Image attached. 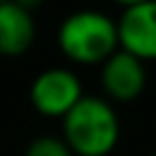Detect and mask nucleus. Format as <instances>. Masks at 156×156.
<instances>
[{"mask_svg":"<svg viewBox=\"0 0 156 156\" xmlns=\"http://www.w3.org/2000/svg\"><path fill=\"white\" fill-rule=\"evenodd\" d=\"M0 2H7V0H0Z\"/></svg>","mask_w":156,"mask_h":156,"instance_id":"obj_11","label":"nucleus"},{"mask_svg":"<svg viewBox=\"0 0 156 156\" xmlns=\"http://www.w3.org/2000/svg\"><path fill=\"white\" fill-rule=\"evenodd\" d=\"M12 2H17L20 7H24L27 12H32V15H34V10H37V7H41V2H44V0H12Z\"/></svg>","mask_w":156,"mask_h":156,"instance_id":"obj_8","label":"nucleus"},{"mask_svg":"<svg viewBox=\"0 0 156 156\" xmlns=\"http://www.w3.org/2000/svg\"><path fill=\"white\" fill-rule=\"evenodd\" d=\"M119 132L117 110L102 95H83L61 117V139L73 156H110Z\"/></svg>","mask_w":156,"mask_h":156,"instance_id":"obj_1","label":"nucleus"},{"mask_svg":"<svg viewBox=\"0 0 156 156\" xmlns=\"http://www.w3.org/2000/svg\"><path fill=\"white\" fill-rule=\"evenodd\" d=\"M22 156H73V154H71V149L66 146V141L61 136L39 134V136H34L24 146V154Z\"/></svg>","mask_w":156,"mask_h":156,"instance_id":"obj_7","label":"nucleus"},{"mask_svg":"<svg viewBox=\"0 0 156 156\" xmlns=\"http://www.w3.org/2000/svg\"><path fill=\"white\" fill-rule=\"evenodd\" d=\"M34 39H37L34 15L12 0L0 2V56L7 58L22 56L32 49Z\"/></svg>","mask_w":156,"mask_h":156,"instance_id":"obj_6","label":"nucleus"},{"mask_svg":"<svg viewBox=\"0 0 156 156\" xmlns=\"http://www.w3.org/2000/svg\"><path fill=\"white\" fill-rule=\"evenodd\" d=\"M83 83L76 76V71L66 66H51L34 76L29 83V102L34 112L41 117L61 119L80 98H83Z\"/></svg>","mask_w":156,"mask_h":156,"instance_id":"obj_3","label":"nucleus"},{"mask_svg":"<svg viewBox=\"0 0 156 156\" xmlns=\"http://www.w3.org/2000/svg\"><path fill=\"white\" fill-rule=\"evenodd\" d=\"M58 51L78 66H100L117 44V22L100 10H76L58 24Z\"/></svg>","mask_w":156,"mask_h":156,"instance_id":"obj_2","label":"nucleus"},{"mask_svg":"<svg viewBox=\"0 0 156 156\" xmlns=\"http://www.w3.org/2000/svg\"><path fill=\"white\" fill-rule=\"evenodd\" d=\"M117 22V44L139 61H156V0L124 7Z\"/></svg>","mask_w":156,"mask_h":156,"instance_id":"obj_5","label":"nucleus"},{"mask_svg":"<svg viewBox=\"0 0 156 156\" xmlns=\"http://www.w3.org/2000/svg\"><path fill=\"white\" fill-rule=\"evenodd\" d=\"M112 2L122 5V10H124V7H132V5H139V2H146V0H112Z\"/></svg>","mask_w":156,"mask_h":156,"instance_id":"obj_9","label":"nucleus"},{"mask_svg":"<svg viewBox=\"0 0 156 156\" xmlns=\"http://www.w3.org/2000/svg\"><path fill=\"white\" fill-rule=\"evenodd\" d=\"M100 85L105 93L102 98L112 105L134 102L146 90V63L117 49L100 63Z\"/></svg>","mask_w":156,"mask_h":156,"instance_id":"obj_4","label":"nucleus"},{"mask_svg":"<svg viewBox=\"0 0 156 156\" xmlns=\"http://www.w3.org/2000/svg\"><path fill=\"white\" fill-rule=\"evenodd\" d=\"M151 156H156V151H154V154H151Z\"/></svg>","mask_w":156,"mask_h":156,"instance_id":"obj_10","label":"nucleus"}]
</instances>
